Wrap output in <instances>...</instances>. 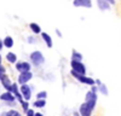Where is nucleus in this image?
<instances>
[{
	"label": "nucleus",
	"instance_id": "33",
	"mask_svg": "<svg viewBox=\"0 0 121 116\" xmlns=\"http://www.w3.org/2000/svg\"><path fill=\"white\" fill-rule=\"evenodd\" d=\"M35 116H44V114H41L40 111H35Z\"/></svg>",
	"mask_w": 121,
	"mask_h": 116
},
{
	"label": "nucleus",
	"instance_id": "24",
	"mask_svg": "<svg viewBox=\"0 0 121 116\" xmlns=\"http://www.w3.org/2000/svg\"><path fill=\"white\" fill-rule=\"evenodd\" d=\"M27 42H28L29 45H34V44L38 42V39H36V36H34V35H29V36H27Z\"/></svg>",
	"mask_w": 121,
	"mask_h": 116
},
{
	"label": "nucleus",
	"instance_id": "19",
	"mask_svg": "<svg viewBox=\"0 0 121 116\" xmlns=\"http://www.w3.org/2000/svg\"><path fill=\"white\" fill-rule=\"evenodd\" d=\"M32 105L34 108H38V109H44L46 106V99H35Z\"/></svg>",
	"mask_w": 121,
	"mask_h": 116
},
{
	"label": "nucleus",
	"instance_id": "21",
	"mask_svg": "<svg viewBox=\"0 0 121 116\" xmlns=\"http://www.w3.org/2000/svg\"><path fill=\"white\" fill-rule=\"evenodd\" d=\"M6 116H23V114L15 108H11L6 111Z\"/></svg>",
	"mask_w": 121,
	"mask_h": 116
},
{
	"label": "nucleus",
	"instance_id": "18",
	"mask_svg": "<svg viewBox=\"0 0 121 116\" xmlns=\"http://www.w3.org/2000/svg\"><path fill=\"white\" fill-rule=\"evenodd\" d=\"M3 42H4V47H6V48H12L13 45H15L13 37L10 36V35H6V36L3 39Z\"/></svg>",
	"mask_w": 121,
	"mask_h": 116
},
{
	"label": "nucleus",
	"instance_id": "20",
	"mask_svg": "<svg viewBox=\"0 0 121 116\" xmlns=\"http://www.w3.org/2000/svg\"><path fill=\"white\" fill-rule=\"evenodd\" d=\"M98 93L102 94V95H108L109 94V90H108L105 83H102V85L98 86Z\"/></svg>",
	"mask_w": 121,
	"mask_h": 116
},
{
	"label": "nucleus",
	"instance_id": "6",
	"mask_svg": "<svg viewBox=\"0 0 121 116\" xmlns=\"http://www.w3.org/2000/svg\"><path fill=\"white\" fill-rule=\"evenodd\" d=\"M70 70H74L81 75H87V68H86L84 62L70 61Z\"/></svg>",
	"mask_w": 121,
	"mask_h": 116
},
{
	"label": "nucleus",
	"instance_id": "30",
	"mask_svg": "<svg viewBox=\"0 0 121 116\" xmlns=\"http://www.w3.org/2000/svg\"><path fill=\"white\" fill-rule=\"evenodd\" d=\"M107 1H108L110 5H115V4H116V0H107Z\"/></svg>",
	"mask_w": 121,
	"mask_h": 116
},
{
	"label": "nucleus",
	"instance_id": "27",
	"mask_svg": "<svg viewBox=\"0 0 121 116\" xmlns=\"http://www.w3.org/2000/svg\"><path fill=\"white\" fill-rule=\"evenodd\" d=\"M90 91L93 92V93H98V86H97V85L91 86V87H90Z\"/></svg>",
	"mask_w": 121,
	"mask_h": 116
},
{
	"label": "nucleus",
	"instance_id": "12",
	"mask_svg": "<svg viewBox=\"0 0 121 116\" xmlns=\"http://www.w3.org/2000/svg\"><path fill=\"white\" fill-rule=\"evenodd\" d=\"M73 5L75 7L91 8L92 7V0H73Z\"/></svg>",
	"mask_w": 121,
	"mask_h": 116
},
{
	"label": "nucleus",
	"instance_id": "34",
	"mask_svg": "<svg viewBox=\"0 0 121 116\" xmlns=\"http://www.w3.org/2000/svg\"><path fill=\"white\" fill-rule=\"evenodd\" d=\"M0 64H3V56H1V52H0Z\"/></svg>",
	"mask_w": 121,
	"mask_h": 116
},
{
	"label": "nucleus",
	"instance_id": "3",
	"mask_svg": "<svg viewBox=\"0 0 121 116\" xmlns=\"http://www.w3.org/2000/svg\"><path fill=\"white\" fill-rule=\"evenodd\" d=\"M0 100L4 102L5 105L10 106V108H15V106L18 104L17 99L15 98V95L9 91H4L1 94H0Z\"/></svg>",
	"mask_w": 121,
	"mask_h": 116
},
{
	"label": "nucleus",
	"instance_id": "17",
	"mask_svg": "<svg viewBox=\"0 0 121 116\" xmlns=\"http://www.w3.org/2000/svg\"><path fill=\"white\" fill-rule=\"evenodd\" d=\"M82 53L79 52L78 50H72V54H70V61H76V62H82Z\"/></svg>",
	"mask_w": 121,
	"mask_h": 116
},
{
	"label": "nucleus",
	"instance_id": "10",
	"mask_svg": "<svg viewBox=\"0 0 121 116\" xmlns=\"http://www.w3.org/2000/svg\"><path fill=\"white\" fill-rule=\"evenodd\" d=\"M0 85H1V87L5 90V91H9L11 90V86H12V80L11 77H10L7 74H5L1 79H0Z\"/></svg>",
	"mask_w": 121,
	"mask_h": 116
},
{
	"label": "nucleus",
	"instance_id": "31",
	"mask_svg": "<svg viewBox=\"0 0 121 116\" xmlns=\"http://www.w3.org/2000/svg\"><path fill=\"white\" fill-rule=\"evenodd\" d=\"M102 83H103V82L100 81L99 79H96V85H97V86H99V85H102Z\"/></svg>",
	"mask_w": 121,
	"mask_h": 116
},
{
	"label": "nucleus",
	"instance_id": "36",
	"mask_svg": "<svg viewBox=\"0 0 121 116\" xmlns=\"http://www.w3.org/2000/svg\"><path fill=\"white\" fill-rule=\"evenodd\" d=\"M92 116H93V115H92Z\"/></svg>",
	"mask_w": 121,
	"mask_h": 116
},
{
	"label": "nucleus",
	"instance_id": "32",
	"mask_svg": "<svg viewBox=\"0 0 121 116\" xmlns=\"http://www.w3.org/2000/svg\"><path fill=\"white\" fill-rule=\"evenodd\" d=\"M72 116H80V114H79V111L76 110V111H73V114H72Z\"/></svg>",
	"mask_w": 121,
	"mask_h": 116
},
{
	"label": "nucleus",
	"instance_id": "14",
	"mask_svg": "<svg viewBox=\"0 0 121 116\" xmlns=\"http://www.w3.org/2000/svg\"><path fill=\"white\" fill-rule=\"evenodd\" d=\"M40 35H41V40L45 42L46 47H48V48H52V47H53V41H52L51 35L47 34V33H45V32H43Z\"/></svg>",
	"mask_w": 121,
	"mask_h": 116
},
{
	"label": "nucleus",
	"instance_id": "8",
	"mask_svg": "<svg viewBox=\"0 0 121 116\" xmlns=\"http://www.w3.org/2000/svg\"><path fill=\"white\" fill-rule=\"evenodd\" d=\"M32 64L28 61H18L16 64H15V69L19 73H26V71H32Z\"/></svg>",
	"mask_w": 121,
	"mask_h": 116
},
{
	"label": "nucleus",
	"instance_id": "11",
	"mask_svg": "<svg viewBox=\"0 0 121 116\" xmlns=\"http://www.w3.org/2000/svg\"><path fill=\"white\" fill-rule=\"evenodd\" d=\"M10 92L15 95V98L17 99L18 104L23 100L22 94H21V91H19V85H18L17 82H12V86H11V90H10Z\"/></svg>",
	"mask_w": 121,
	"mask_h": 116
},
{
	"label": "nucleus",
	"instance_id": "26",
	"mask_svg": "<svg viewBox=\"0 0 121 116\" xmlns=\"http://www.w3.org/2000/svg\"><path fill=\"white\" fill-rule=\"evenodd\" d=\"M26 116H35V111H34V109H32V108H30L26 114H24Z\"/></svg>",
	"mask_w": 121,
	"mask_h": 116
},
{
	"label": "nucleus",
	"instance_id": "35",
	"mask_svg": "<svg viewBox=\"0 0 121 116\" xmlns=\"http://www.w3.org/2000/svg\"><path fill=\"white\" fill-rule=\"evenodd\" d=\"M0 116H6V111H3V112H1V115H0Z\"/></svg>",
	"mask_w": 121,
	"mask_h": 116
},
{
	"label": "nucleus",
	"instance_id": "1",
	"mask_svg": "<svg viewBox=\"0 0 121 116\" xmlns=\"http://www.w3.org/2000/svg\"><path fill=\"white\" fill-rule=\"evenodd\" d=\"M45 56L41 51L39 50H35V51H32L29 54V62L32 64L33 68H40L41 65L45 64Z\"/></svg>",
	"mask_w": 121,
	"mask_h": 116
},
{
	"label": "nucleus",
	"instance_id": "22",
	"mask_svg": "<svg viewBox=\"0 0 121 116\" xmlns=\"http://www.w3.org/2000/svg\"><path fill=\"white\" fill-rule=\"evenodd\" d=\"M19 105H21L22 112H24V114H26V112H27V111L30 109V103H29L28 100H24V99H23L21 103H19Z\"/></svg>",
	"mask_w": 121,
	"mask_h": 116
},
{
	"label": "nucleus",
	"instance_id": "25",
	"mask_svg": "<svg viewBox=\"0 0 121 116\" xmlns=\"http://www.w3.org/2000/svg\"><path fill=\"white\" fill-rule=\"evenodd\" d=\"M5 74H7V68L4 64H0V79H1Z\"/></svg>",
	"mask_w": 121,
	"mask_h": 116
},
{
	"label": "nucleus",
	"instance_id": "4",
	"mask_svg": "<svg viewBox=\"0 0 121 116\" xmlns=\"http://www.w3.org/2000/svg\"><path fill=\"white\" fill-rule=\"evenodd\" d=\"M34 77V73L33 71H26V73H19L17 75V83L21 86V85H27L30 81L33 80Z\"/></svg>",
	"mask_w": 121,
	"mask_h": 116
},
{
	"label": "nucleus",
	"instance_id": "16",
	"mask_svg": "<svg viewBox=\"0 0 121 116\" xmlns=\"http://www.w3.org/2000/svg\"><path fill=\"white\" fill-rule=\"evenodd\" d=\"M29 29L32 30V33H33L34 35H40V34L43 33V30H41V27H40L38 23H35V22L29 23Z\"/></svg>",
	"mask_w": 121,
	"mask_h": 116
},
{
	"label": "nucleus",
	"instance_id": "7",
	"mask_svg": "<svg viewBox=\"0 0 121 116\" xmlns=\"http://www.w3.org/2000/svg\"><path fill=\"white\" fill-rule=\"evenodd\" d=\"M19 91H21L22 98H23L24 100H28V102H29L30 99H32L34 87L30 86L29 83H27V85H21V86H19Z\"/></svg>",
	"mask_w": 121,
	"mask_h": 116
},
{
	"label": "nucleus",
	"instance_id": "28",
	"mask_svg": "<svg viewBox=\"0 0 121 116\" xmlns=\"http://www.w3.org/2000/svg\"><path fill=\"white\" fill-rule=\"evenodd\" d=\"M56 34H57L58 37H62V32H60L59 29H56Z\"/></svg>",
	"mask_w": 121,
	"mask_h": 116
},
{
	"label": "nucleus",
	"instance_id": "2",
	"mask_svg": "<svg viewBox=\"0 0 121 116\" xmlns=\"http://www.w3.org/2000/svg\"><path fill=\"white\" fill-rule=\"evenodd\" d=\"M69 75L72 76L73 79H75L78 82L82 83V85H85V86L91 87V86L96 85V79H93V77H91V76H88V75H81V74H79V73H76V71H74V70H70Z\"/></svg>",
	"mask_w": 121,
	"mask_h": 116
},
{
	"label": "nucleus",
	"instance_id": "23",
	"mask_svg": "<svg viewBox=\"0 0 121 116\" xmlns=\"http://www.w3.org/2000/svg\"><path fill=\"white\" fill-rule=\"evenodd\" d=\"M35 98H36V99H46V98H47V91H45V90L39 91V92L35 94Z\"/></svg>",
	"mask_w": 121,
	"mask_h": 116
},
{
	"label": "nucleus",
	"instance_id": "9",
	"mask_svg": "<svg viewBox=\"0 0 121 116\" xmlns=\"http://www.w3.org/2000/svg\"><path fill=\"white\" fill-rule=\"evenodd\" d=\"M78 111H79L80 116H92V114H93V110L91 109V106L87 103H85V102L80 104Z\"/></svg>",
	"mask_w": 121,
	"mask_h": 116
},
{
	"label": "nucleus",
	"instance_id": "13",
	"mask_svg": "<svg viewBox=\"0 0 121 116\" xmlns=\"http://www.w3.org/2000/svg\"><path fill=\"white\" fill-rule=\"evenodd\" d=\"M5 59H6V62L9 63V64H16L17 62H18V57H17V54L15 53V52H12V51H9L6 54H5Z\"/></svg>",
	"mask_w": 121,
	"mask_h": 116
},
{
	"label": "nucleus",
	"instance_id": "5",
	"mask_svg": "<svg viewBox=\"0 0 121 116\" xmlns=\"http://www.w3.org/2000/svg\"><path fill=\"white\" fill-rule=\"evenodd\" d=\"M97 102H98V93H93L91 91H87L86 94H85V103H87L93 111L97 106Z\"/></svg>",
	"mask_w": 121,
	"mask_h": 116
},
{
	"label": "nucleus",
	"instance_id": "29",
	"mask_svg": "<svg viewBox=\"0 0 121 116\" xmlns=\"http://www.w3.org/2000/svg\"><path fill=\"white\" fill-rule=\"evenodd\" d=\"M3 48H4V42H3V39H0V52L3 51Z\"/></svg>",
	"mask_w": 121,
	"mask_h": 116
},
{
	"label": "nucleus",
	"instance_id": "15",
	"mask_svg": "<svg viewBox=\"0 0 121 116\" xmlns=\"http://www.w3.org/2000/svg\"><path fill=\"white\" fill-rule=\"evenodd\" d=\"M97 1V6L99 8V11H108V10H110V5L107 0H96Z\"/></svg>",
	"mask_w": 121,
	"mask_h": 116
}]
</instances>
